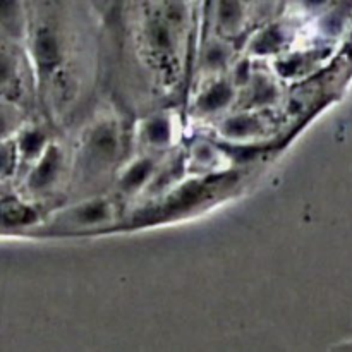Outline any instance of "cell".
Wrapping results in <instances>:
<instances>
[{"label":"cell","instance_id":"obj_1","mask_svg":"<svg viewBox=\"0 0 352 352\" xmlns=\"http://www.w3.org/2000/svg\"><path fill=\"white\" fill-rule=\"evenodd\" d=\"M38 52H40V57H43V60H54L55 43L54 38H52V34L48 31L40 33V38H38Z\"/></svg>","mask_w":352,"mask_h":352}]
</instances>
